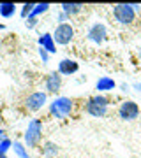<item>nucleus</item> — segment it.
<instances>
[{
	"label": "nucleus",
	"instance_id": "6ab92c4d",
	"mask_svg": "<svg viewBox=\"0 0 141 158\" xmlns=\"http://www.w3.org/2000/svg\"><path fill=\"white\" fill-rule=\"evenodd\" d=\"M9 148H12V141L9 137H4V141L0 142V153H7Z\"/></svg>",
	"mask_w": 141,
	"mask_h": 158
},
{
	"label": "nucleus",
	"instance_id": "bb28decb",
	"mask_svg": "<svg viewBox=\"0 0 141 158\" xmlns=\"http://www.w3.org/2000/svg\"><path fill=\"white\" fill-rule=\"evenodd\" d=\"M139 58H141V48H139Z\"/></svg>",
	"mask_w": 141,
	"mask_h": 158
},
{
	"label": "nucleus",
	"instance_id": "f8f14e48",
	"mask_svg": "<svg viewBox=\"0 0 141 158\" xmlns=\"http://www.w3.org/2000/svg\"><path fill=\"white\" fill-rule=\"evenodd\" d=\"M115 81L111 77H99V81L95 83V90L97 91H109L115 88Z\"/></svg>",
	"mask_w": 141,
	"mask_h": 158
},
{
	"label": "nucleus",
	"instance_id": "dca6fc26",
	"mask_svg": "<svg viewBox=\"0 0 141 158\" xmlns=\"http://www.w3.org/2000/svg\"><path fill=\"white\" fill-rule=\"evenodd\" d=\"M50 4H35V9H34V12L30 14V18H39L41 14H44V12H48L50 11Z\"/></svg>",
	"mask_w": 141,
	"mask_h": 158
},
{
	"label": "nucleus",
	"instance_id": "1a4fd4ad",
	"mask_svg": "<svg viewBox=\"0 0 141 158\" xmlns=\"http://www.w3.org/2000/svg\"><path fill=\"white\" fill-rule=\"evenodd\" d=\"M62 88V76L60 72H51L48 77H46V91L48 93H56V91H60Z\"/></svg>",
	"mask_w": 141,
	"mask_h": 158
},
{
	"label": "nucleus",
	"instance_id": "2eb2a0df",
	"mask_svg": "<svg viewBox=\"0 0 141 158\" xmlns=\"http://www.w3.org/2000/svg\"><path fill=\"white\" fill-rule=\"evenodd\" d=\"M56 153H58V146H56L55 142H46L44 148H42V155L44 156H56Z\"/></svg>",
	"mask_w": 141,
	"mask_h": 158
},
{
	"label": "nucleus",
	"instance_id": "39448f33",
	"mask_svg": "<svg viewBox=\"0 0 141 158\" xmlns=\"http://www.w3.org/2000/svg\"><path fill=\"white\" fill-rule=\"evenodd\" d=\"M53 39H55V44H60V46L69 44V42L74 39L73 25H71V23H62V25L58 23L55 32H53Z\"/></svg>",
	"mask_w": 141,
	"mask_h": 158
},
{
	"label": "nucleus",
	"instance_id": "412c9836",
	"mask_svg": "<svg viewBox=\"0 0 141 158\" xmlns=\"http://www.w3.org/2000/svg\"><path fill=\"white\" fill-rule=\"evenodd\" d=\"M39 56H41V60H42V63H48V60H50V53L44 51L42 48H39Z\"/></svg>",
	"mask_w": 141,
	"mask_h": 158
},
{
	"label": "nucleus",
	"instance_id": "a878e982",
	"mask_svg": "<svg viewBox=\"0 0 141 158\" xmlns=\"http://www.w3.org/2000/svg\"><path fill=\"white\" fill-rule=\"evenodd\" d=\"M2 141H4V137H0V142H2Z\"/></svg>",
	"mask_w": 141,
	"mask_h": 158
},
{
	"label": "nucleus",
	"instance_id": "f03ea898",
	"mask_svg": "<svg viewBox=\"0 0 141 158\" xmlns=\"http://www.w3.org/2000/svg\"><path fill=\"white\" fill-rule=\"evenodd\" d=\"M73 106H74V102L69 97H58V98H55V100L51 102L50 113L56 119H64L73 113Z\"/></svg>",
	"mask_w": 141,
	"mask_h": 158
},
{
	"label": "nucleus",
	"instance_id": "423d86ee",
	"mask_svg": "<svg viewBox=\"0 0 141 158\" xmlns=\"http://www.w3.org/2000/svg\"><path fill=\"white\" fill-rule=\"evenodd\" d=\"M118 116L125 121H132L139 116V106L134 100H125L118 109Z\"/></svg>",
	"mask_w": 141,
	"mask_h": 158
},
{
	"label": "nucleus",
	"instance_id": "5701e85b",
	"mask_svg": "<svg viewBox=\"0 0 141 158\" xmlns=\"http://www.w3.org/2000/svg\"><path fill=\"white\" fill-rule=\"evenodd\" d=\"M4 135H6V132H4V130L0 128V137H4Z\"/></svg>",
	"mask_w": 141,
	"mask_h": 158
},
{
	"label": "nucleus",
	"instance_id": "20e7f679",
	"mask_svg": "<svg viewBox=\"0 0 141 158\" xmlns=\"http://www.w3.org/2000/svg\"><path fill=\"white\" fill-rule=\"evenodd\" d=\"M136 7L132 4H117L113 7V16L122 25H130L136 19Z\"/></svg>",
	"mask_w": 141,
	"mask_h": 158
},
{
	"label": "nucleus",
	"instance_id": "9d476101",
	"mask_svg": "<svg viewBox=\"0 0 141 158\" xmlns=\"http://www.w3.org/2000/svg\"><path fill=\"white\" fill-rule=\"evenodd\" d=\"M79 69V63L76 60H71V58H65L58 63V72L60 76H71V74H76Z\"/></svg>",
	"mask_w": 141,
	"mask_h": 158
},
{
	"label": "nucleus",
	"instance_id": "6e6552de",
	"mask_svg": "<svg viewBox=\"0 0 141 158\" xmlns=\"http://www.w3.org/2000/svg\"><path fill=\"white\" fill-rule=\"evenodd\" d=\"M106 35H108L106 27H104L102 23H94L90 28H88L86 37H88V40L95 42V44H102V42L106 40Z\"/></svg>",
	"mask_w": 141,
	"mask_h": 158
},
{
	"label": "nucleus",
	"instance_id": "4be33fe9",
	"mask_svg": "<svg viewBox=\"0 0 141 158\" xmlns=\"http://www.w3.org/2000/svg\"><path fill=\"white\" fill-rule=\"evenodd\" d=\"M134 88H136V90H138V91L141 93V83H136V85H134Z\"/></svg>",
	"mask_w": 141,
	"mask_h": 158
},
{
	"label": "nucleus",
	"instance_id": "ddd939ff",
	"mask_svg": "<svg viewBox=\"0 0 141 158\" xmlns=\"http://www.w3.org/2000/svg\"><path fill=\"white\" fill-rule=\"evenodd\" d=\"M16 14V6L12 2H2L0 4V16L2 18H11Z\"/></svg>",
	"mask_w": 141,
	"mask_h": 158
},
{
	"label": "nucleus",
	"instance_id": "f257e3e1",
	"mask_svg": "<svg viewBox=\"0 0 141 158\" xmlns=\"http://www.w3.org/2000/svg\"><path fill=\"white\" fill-rule=\"evenodd\" d=\"M108 106H109V100H108L104 95H94L86 100L85 109H86V113L90 114V116L102 118V116H106V113H108Z\"/></svg>",
	"mask_w": 141,
	"mask_h": 158
},
{
	"label": "nucleus",
	"instance_id": "a211bd4d",
	"mask_svg": "<svg viewBox=\"0 0 141 158\" xmlns=\"http://www.w3.org/2000/svg\"><path fill=\"white\" fill-rule=\"evenodd\" d=\"M34 9H35V4H25L23 9H21V18H23V19H28L30 14L34 12Z\"/></svg>",
	"mask_w": 141,
	"mask_h": 158
},
{
	"label": "nucleus",
	"instance_id": "b1692460",
	"mask_svg": "<svg viewBox=\"0 0 141 158\" xmlns=\"http://www.w3.org/2000/svg\"><path fill=\"white\" fill-rule=\"evenodd\" d=\"M0 158H7V155L6 153H0Z\"/></svg>",
	"mask_w": 141,
	"mask_h": 158
},
{
	"label": "nucleus",
	"instance_id": "7ed1b4c3",
	"mask_svg": "<svg viewBox=\"0 0 141 158\" xmlns=\"http://www.w3.org/2000/svg\"><path fill=\"white\" fill-rule=\"evenodd\" d=\"M41 139H42V121L35 118L28 123V128L25 132V144L28 148H37Z\"/></svg>",
	"mask_w": 141,
	"mask_h": 158
},
{
	"label": "nucleus",
	"instance_id": "0eeeda50",
	"mask_svg": "<svg viewBox=\"0 0 141 158\" xmlns=\"http://www.w3.org/2000/svg\"><path fill=\"white\" fill-rule=\"evenodd\" d=\"M46 98H48V95H46V91H34V93H30V95L27 97V100H25V106H27L28 111H39V109H42L46 106Z\"/></svg>",
	"mask_w": 141,
	"mask_h": 158
},
{
	"label": "nucleus",
	"instance_id": "9b49d317",
	"mask_svg": "<svg viewBox=\"0 0 141 158\" xmlns=\"http://www.w3.org/2000/svg\"><path fill=\"white\" fill-rule=\"evenodd\" d=\"M39 46H41L44 51H48L50 55L56 53V44H55V39H53V34H41V37H39Z\"/></svg>",
	"mask_w": 141,
	"mask_h": 158
},
{
	"label": "nucleus",
	"instance_id": "4468645a",
	"mask_svg": "<svg viewBox=\"0 0 141 158\" xmlns=\"http://www.w3.org/2000/svg\"><path fill=\"white\" fill-rule=\"evenodd\" d=\"M62 12L64 14H67V16H74V14H78L81 12L83 9V4H62Z\"/></svg>",
	"mask_w": 141,
	"mask_h": 158
},
{
	"label": "nucleus",
	"instance_id": "f3484780",
	"mask_svg": "<svg viewBox=\"0 0 141 158\" xmlns=\"http://www.w3.org/2000/svg\"><path fill=\"white\" fill-rule=\"evenodd\" d=\"M12 149H14V153H16L20 158H30V156H28V153H27V149L23 148L21 142H12Z\"/></svg>",
	"mask_w": 141,
	"mask_h": 158
},
{
	"label": "nucleus",
	"instance_id": "393cba45",
	"mask_svg": "<svg viewBox=\"0 0 141 158\" xmlns=\"http://www.w3.org/2000/svg\"><path fill=\"white\" fill-rule=\"evenodd\" d=\"M4 28H6V27H4V25H2V23H0V30H4Z\"/></svg>",
	"mask_w": 141,
	"mask_h": 158
},
{
	"label": "nucleus",
	"instance_id": "aec40b11",
	"mask_svg": "<svg viewBox=\"0 0 141 158\" xmlns=\"http://www.w3.org/2000/svg\"><path fill=\"white\" fill-rule=\"evenodd\" d=\"M37 23H39V19L37 18H28V19H25V27H27L28 30H32L37 27Z\"/></svg>",
	"mask_w": 141,
	"mask_h": 158
}]
</instances>
